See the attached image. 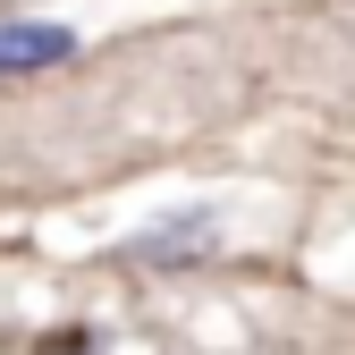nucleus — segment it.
Instances as JSON below:
<instances>
[{
  "label": "nucleus",
  "mask_w": 355,
  "mask_h": 355,
  "mask_svg": "<svg viewBox=\"0 0 355 355\" xmlns=\"http://www.w3.org/2000/svg\"><path fill=\"white\" fill-rule=\"evenodd\" d=\"M76 60V26L60 17H9L0 26V76H34V68H60Z\"/></svg>",
  "instance_id": "obj_1"
},
{
  "label": "nucleus",
  "mask_w": 355,
  "mask_h": 355,
  "mask_svg": "<svg viewBox=\"0 0 355 355\" xmlns=\"http://www.w3.org/2000/svg\"><path fill=\"white\" fill-rule=\"evenodd\" d=\"M136 254H211V220H161L136 237Z\"/></svg>",
  "instance_id": "obj_2"
},
{
  "label": "nucleus",
  "mask_w": 355,
  "mask_h": 355,
  "mask_svg": "<svg viewBox=\"0 0 355 355\" xmlns=\"http://www.w3.org/2000/svg\"><path fill=\"white\" fill-rule=\"evenodd\" d=\"M34 355H85V338H76V330H60V338H34Z\"/></svg>",
  "instance_id": "obj_3"
}]
</instances>
